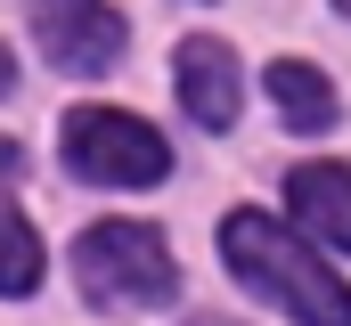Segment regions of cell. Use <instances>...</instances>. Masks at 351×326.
<instances>
[{
    "label": "cell",
    "mask_w": 351,
    "mask_h": 326,
    "mask_svg": "<svg viewBox=\"0 0 351 326\" xmlns=\"http://www.w3.org/2000/svg\"><path fill=\"white\" fill-rule=\"evenodd\" d=\"M221 261L262 302H278L294 326H351V286L327 269V253H311L294 229H278L269 212H229L221 221Z\"/></svg>",
    "instance_id": "cell-1"
},
{
    "label": "cell",
    "mask_w": 351,
    "mask_h": 326,
    "mask_svg": "<svg viewBox=\"0 0 351 326\" xmlns=\"http://www.w3.org/2000/svg\"><path fill=\"white\" fill-rule=\"evenodd\" d=\"M74 277L98 310H164L180 294L172 244L139 221H98L82 244H74Z\"/></svg>",
    "instance_id": "cell-2"
},
{
    "label": "cell",
    "mask_w": 351,
    "mask_h": 326,
    "mask_svg": "<svg viewBox=\"0 0 351 326\" xmlns=\"http://www.w3.org/2000/svg\"><path fill=\"white\" fill-rule=\"evenodd\" d=\"M58 147H66V171L90 179V188H156L172 171L164 131L139 123V114H123V106H74L66 131H58Z\"/></svg>",
    "instance_id": "cell-3"
},
{
    "label": "cell",
    "mask_w": 351,
    "mask_h": 326,
    "mask_svg": "<svg viewBox=\"0 0 351 326\" xmlns=\"http://www.w3.org/2000/svg\"><path fill=\"white\" fill-rule=\"evenodd\" d=\"M25 16H33V41L58 74H106L131 41V25L106 0H25Z\"/></svg>",
    "instance_id": "cell-4"
},
{
    "label": "cell",
    "mask_w": 351,
    "mask_h": 326,
    "mask_svg": "<svg viewBox=\"0 0 351 326\" xmlns=\"http://www.w3.org/2000/svg\"><path fill=\"white\" fill-rule=\"evenodd\" d=\"M180 106L204 123V131H229L237 123V106H245V82H237V58H229V41H180Z\"/></svg>",
    "instance_id": "cell-5"
},
{
    "label": "cell",
    "mask_w": 351,
    "mask_h": 326,
    "mask_svg": "<svg viewBox=\"0 0 351 326\" xmlns=\"http://www.w3.org/2000/svg\"><path fill=\"white\" fill-rule=\"evenodd\" d=\"M286 204H294L302 237H327L335 253H351V171L343 163H294L286 171Z\"/></svg>",
    "instance_id": "cell-6"
},
{
    "label": "cell",
    "mask_w": 351,
    "mask_h": 326,
    "mask_svg": "<svg viewBox=\"0 0 351 326\" xmlns=\"http://www.w3.org/2000/svg\"><path fill=\"white\" fill-rule=\"evenodd\" d=\"M262 90L278 98V114H286V131H327L343 106H335V82L319 74V66H302V58H278L262 74Z\"/></svg>",
    "instance_id": "cell-7"
},
{
    "label": "cell",
    "mask_w": 351,
    "mask_h": 326,
    "mask_svg": "<svg viewBox=\"0 0 351 326\" xmlns=\"http://www.w3.org/2000/svg\"><path fill=\"white\" fill-rule=\"evenodd\" d=\"M33 286H41V237L16 212H0V294H33Z\"/></svg>",
    "instance_id": "cell-8"
},
{
    "label": "cell",
    "mask_w": 351,
    "mask_h": 326,
    "mask_svg": "<svg viewBox=\"0 0 351 326\" xmlns=\"http://www.w3.org/2000/svg\"><path fill=\"white\" fill-rule=\"evenodd\" d=\"M8 90H16V58L0 49V98H8Z\"/></svg>",
    "instance_id": "cell-9"
},
{
    "label": "cell",
    "mask_w": 351,
    "mask_h": 326,
    "mask_svg": "<svg viewBox=\"0 0 351 326\" xmlns=\"http://www.w3.org/2000/svg\"><path fill=\"white\" fill-rule=\"evenodd\" d=\"M0 179H16V147L8 139H0Z\"/></svg>",
    "instance_id": "cell-10"
},
{
    "label": "cell",
    "mask_w": 351,
    "mask_h": 326,
    "mask_svg": "<svg viewBox=\"0 0 351 326\" xmlns=\"http://www.w3.org/2000/svg\"><path fill=\"white\" fill-rule=\"evenodd\" d=\"M188 326H237V318H188Z\"/></svg>",
    "instance_id": "cell-11"
},
{
    "label": "cell",
    "mask_w": 351,
    "mask_h": 326,
    "mask_svg": "<svg viewBox=\"0 0 351 326\" xmlns=\"http://www.w3.org/2000/svg\"><path fill=\"white\" fill-rule=\"evenodd\" d=\"M335 8H343V16H351V0H335Z\"/></svg>",
    "instance_id": "cell-12"
}]
</instances>
